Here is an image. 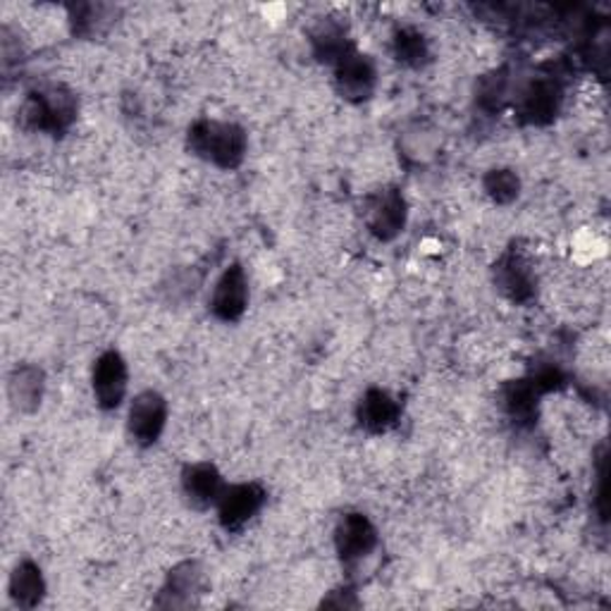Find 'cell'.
I'll return each mask as SVG.
<instances>
[{"label": "cell", "instance_id": "cell-1", "mask_svg": "<svg viewBox=\"0 0 611 611\" xmlns=\"http://www.w3.org/2000/svg\"><path fill=\"white\" fill-rule=\"evenodd\" d=\"M189 146L218 168H236L246 154V134L234 123L201 120L189 131Z\"/></svg>", "mask_w": 611, "mask_h": 611}, {"label": "cell", "instance_id": "cell-2", "mask_svg": "<svg viewBox=\"0 0 611 611\" xmlns=\"http://www.w3.org/2000/svg\"><path fill=\"white\" fill-rule=\"evenodd\" d=\"M74 115H77L74 96L57 86L32 94L22 106L24 123L41 131H63L74 123Z\"/></svg>", "mask_w": 611, "mask_h": 611}, {"label": "cell", "instance_id": "cell-3", "mask_svg": "<svg viewBox=\"0 0 611 611\" xmlns=\"http://www.w3.org/2000/svg\"><path fill=\"white\" fill-rule=\"evenodd\" d=\"M166 423H168V401L158 392L148 390L131 401L127 425L131 438L141 446L158 442L162 430H166Z\"/></svg>", "mask_w": 611, "mask_h": 611}, {"label": "cell", "instance_id": "cell-4", "mask_svg": "<svg viewBox=\"0 0 611 611\" xmlns=\"http://www.w3.org/2000/svg\"><path fill=\"white\" fill-rule=\"evenodd\" d=\"M263 502H265V492L256 483L225 487L222 497L218 499L220 524L228 530L244 528L249 520L261 512Z\"/></svg>", "mask_w": 611, "mask_h": 611}, {"label": "cell", "instance_id": "cell-5", "mask_svg": "<svg viewBox=\"0 0 611 611\" xmlns=\"http://www.w3.org/2000/svg\"><path fill=\"white\" fill-rule=\"evenodd\" d=\"M366 222L370 232L380 240H392L407 222V203L397 189H382L368 199Z\"/></svg>", "mask_w": 611, "mask_h": 611}, {"label": "cell", "instance_id": "cell-6", "mask_svg": "<svg viewBox=\"0 0 611 611\" xmlns=\"http://www.w3.org/2000/svg\"><path fill=\"white\" fill-rule=\"evenodd\" d=\"M335 84L345 98L366 101L370 98L372 88L378 84L376 65H372L368 55L351 51L335 65Z\"/></svg>", "mask_w": 611, "mask_h": 611}, {"label": "cell", "instance_id": "cell-7", "mask_svg": "<svg viewBox=\"0 0 611 611\" xmlns=\"http://www.w3.org/2000/svg\"><path fill=\"white\" fill-rule=\"evenodd\" d=\"M94 394L103 409H117L127 394V364L117 351L98 356L94 366Z\"/></svg>", "mask_w": 611, "mask_h": 611}, {"label": "cell", "instance_id": "cell-8", "mask_svg": "<svg viewBox=\"0 0 611 611\" xmlns=\"http://www.w3.org/2000/svg\"><path fill=\"white\" fill-rule=\"evenodd\" d=\"M249 304V280L240 265L228 267L215 282L211 296V310L220 320H236L244 316Z\"/></svg>", "mask_w": 611, "mask_h": 611}, {"label": "cell", "instance_id": "cell-9", "mask_svg": "<svg viewBox=\"0 0 611 611\" xmlns=\"http://www.w3.org/2000/svg\"><path fill=\"white\" fill-rule=\"evenodd\" d=\"M337 551L345 561H359L368 557L378 545V530L364 514H347L337 526Z\"/></svg>", "mask_w": 611, "mask_h": 611}, {"label": "cell", "instance_id": "cell-10", "mask_svg": "<svg viewBox=\"0 0 611 611\" xmlns=\"http://www.w3.org/2000/svg\"><path fill=\"white\" fill-rule=\"evenodd\" d=\"M182 487L189 502L199 509L206 506L218 504V499L225 492V483H222V475L211 464H193L182 475Z\"/></svg>", "mask_w": 611, "mask_h": 611}, {"label": "cell", "instance_id": "cell-11", "mask_svg": "<svg viewBox=\"0 0 611 611\" xmlns=\"http://www.w3.org/2000/svg\"><path fill=\"white\" fill-rule=\"evenodd\" d=\"M497 287L512 302H526L535 292V275L526 259L506 256L497 267Z\"/></svg>", "mask_w": 611, "mask_h": 611}, {"label": "cell", "instance_id": "cell-12", "mask_svg": "<svg viewBox=\"0 0 611 611\" xmlns=\"http://www.w3.org/2000/svg\"><path fill=\"white\" fill-rule=\"evenodd\" d=\"M559 101V86L549 80H538L520 94V110L530 123H547L557 115Z\"/></svg>", "mask_w": 611, "mask_h": 611}, {"label": "cell", "instance_id": "cell-13", "mask_svg": "<svg viewBox=\"0 0 611 611\" xmlns=\"http://www.w3.org/2000/svg\"><path fill=\"white\" fill-rule=\"evenodd\" d=\"M397 399L384 390H368L359 404V421L370 432H384L397 423Z\"/></svg>", "mask_w": 611, "mask_h": 611}, {"label": "cell", "instance_id": "cell-14", "mask_svg": "<svg viewBox=\"0 0 611 611\" xmlns=\"http://www.w3.org/2000/svg\"><path fill=\"white\" fill-rule=\"evenodd\" d=\"M8 390L20 411H34L43 397V372L34 366H22L12 372Z\"/></svg>", "mask_w": 611, "mask_h": 611}, {"label": "cell", "instance_id": "cell-15", "mask_svg": "<svg viewBox=\"0 0 611 611\" xmlns=\"http://www.w3.org/2000/svg\"><path fill=\"white\" fill-rule=\"evenodd\" d=\"M43 592H46V583H43L39 566L34 561H20L10 576L12 600L22 607H34Z\"/></svg>", "mask_w": 611, "mask_h": 611}, {"label": "cell", "instance_id": "cell-16", "mask_svg": "<svg viewBox=\"0 0 611 611\" xmlns=\"http://www.w3.org/2000/svg\"><path fill=\"white\" fill-rule=\"evenodd\" d=\"M394 55L404 65L421 67L428 61V41L415 29H399L394 34Z\"/></svg>", "mask_w": 611, "mask_h": 611}, {"label": "cell", "instance_id": "cell-17", "mask_svg": "<svg viewBox=\"0 0 611 611\" xmlns=\"http://www.w3.org/2000/svg\"><path fill=\"white\" fill-rule=\"evenodd\" d=\"M485 191L492 201L512 203L518 197L520 182H518L516 172H512V170H492L485 177Z\"/></svg>", "mask_w": 611, "mask_h": 611}, {"label": "cell", "instance_id": "cell-18", "mask_svg": "<svg viewBox=\"0 0 611 611\" xmlns=\"http://www.w3.org/2000/svg\"><path fill=\"white\" fill-rule=\"evenodd\" d=\"M535 394H538V387L528 384V382H514L504 390V407L512 415H518V419H526V415L533 413L535 409Z\"/></svg>", "mask_w": 611, "mask_h": 611}]
</instances>
